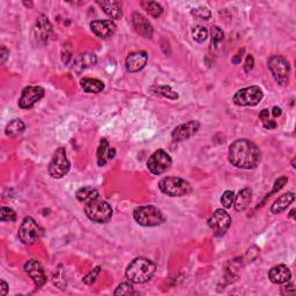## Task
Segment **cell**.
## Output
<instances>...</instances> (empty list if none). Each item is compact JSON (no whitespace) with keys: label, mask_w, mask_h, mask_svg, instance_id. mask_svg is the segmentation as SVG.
Returning <instances> with one entry per match:
<instances>
[{"label":"cell","mask_w":296,"mask_h":296,"mask_svg":"<svg viewBox=\"0 0 296 296\" xmlns=\"http://www.w3.org/2000/svg\"><path fill=\"white\" fill-rule=\"evenodd\" d=\"M228 160L236 168L254 169L260 161V151L253 141L238 139L229 146Z\"/></svg>","instance_id":"cell-1"},{"label":"cell","mask_w":296,"mask_h":296,"mask_svg":"<svg viewBox=\"0 0 296 296\" xmlns=\"http://www.w3.org/2000/svg\"><path fill=\"white\" fill-rule=\"evenodd\" d=\"M156 266L152 260L145 257L134 258L127 265L125 276L133 284H145L152 279Z\"/></svg>","instance_id":"cell-2"},{"label":"cell","mask_w":296,"mask_h":296,"mask_svg":"<svg viewBox=\"0 0 296 296\" xmlns=\"http://www.w3.org/2000/svg\"><path fill=\"white\" fill-rule=\"evenodd\" d=\"M133 219L143 227H156L166 221L162 212L153 205L136 207L133 211Z\"/></svg>","instance_id":"cell-3"},{"label":"cell","mask_w":296,"mask_h":296,"mask_svg":"<svg viewBox=\"0 0 296 296\" xmlns=\"http://www.w3.org/2000/svg\"><path fill=\"white\" fill-rule=\"evenodd\" d=\"M85 214L93 222L108 223L112 218V209L108 201L100 199L92 200L85 205Z\"/></svg>","instance_id":"cell-4"},{"label":"cell","mask_w":296,"mask_h":296,"mask_svg":"<svg viewBox=\"0 0 296 296\" xmlns=\"http://www.w3.org/2000/svg\"><path fill=\"white\" fill-rule=\"evenodd\" d=\"M158 189L169 197H183L191 193L192 188L188 180L176 176L165 177L158 182Z\"/></svg>","instance_id":"cell-5"},{"label":"cell","mask_w":296,"mask_h":296,"mask_svg":"<svg viewBox=\"0 0 296 296\" xmlns=\"http://www.w3.org/2000/svg\"><path fill=\"white\" fill-rule=\"evenodd\" d=\"M267 66L271 71L272 77L280 86H287L289 82L290 65L285 57L276 55L267 60Z\"/></svg>","instance_id":"cell-6"},{"label":"cell","mask_w":296,"mask_h":296,"mask_svg":"<svg viewBox=\"0 0 296 296\" xmlns=\"http://www.w3.org/2000/svg\"><path fill=\"white\" fill-rule=\"evenodd\" d=\"M70 169H71V163L67 157L66 149L63 147H59L55 152L54 156H52L51 161L48 166L49 175H50L52 178L59 179L67 175Z\"/></svg>","instance_id":"cell-7"},{"label":"cell","mask_w":296,"mask_h":296,"mask_svg":"<svg viewBox=\"0 0 296 296\" xmlns=\"http://www.w3.org/2000/svg\"><path fill=\"white\" fill-rule=\"evenodd\" d=\"M43 231L38 226V223L35 221L32 216H27L22 221L21 226L19 228V240L26 245H33L37 243L42 237Z\"/></svg>","instance_id":"cell-8"},{"label":"cell","mask_w":296,"mask_h":296,"mask_svg":"<svg viewBox=\"0 0 296 296\" xmlns=\"http://www.w3.org/2000/svg\"><path fill=\"white\" fill-rule=\"evenodd\" d=\"M264 93L258 86H250L242 88L233 97L234 104L238 107H255L263 100Z\"/></svg>","instance_id":"cell-9"},{"label":"cell","mask_w":296,"mask_h":296,"mask_svg":"<svg viewBox=\"0 0 296 296\" xmlns=\"http://www.w3.org/2000/svg\"><path fill=\"white\" fill-rule=\"evenodd\" d=\"M52 34V26L45 15H39L37 17L33 28L32 41L36 47L45 45L49 42Z\"/></svg>","instance_id":"cell-10"},{"label":"cell","mask_w":296,"mask_h":296,"mask_svg":"<svg viewBox=\"0 0 296 296\" xmlns=\"http://www.w3.org/2000/svg\"><path fill=\"white\" fill-rule=\"evenodd\" d=\"M207 223H209L214 235L216 237H221L228 232L229 227L232 226V216L224 210L219 209L211 215Z\"/></svg>","instance_id":"cell-11"},{"label":"cell","mask_w":296,"mask_h":296,"mask_svg":"<svg viewBox=\"0 0 296 296\" xmlns=\"http://www.w3.org/2000/svg\"><path fill=\"white\" fill-rule=\"evenodd\" d=\"M171 163L172 161L169 154L163 151V149H157L149 156L147 161V168L153 175H161L169 169Z\"/></svg>","instance_id":"cell-12"},{"label":"cell","mask_w":296,"mask_h":296,"mask_svg":"<svg viewBox=\"0 0 296 296\" xmlns=\"http://www.w3.org/2000/svg\"><path fill=\"white\" fill-rule=\"evenodd\" d=\"M44 89L39 86H28L22 90L19 100V107L21 109H30L36 104L39 100L43 99Z\"/></svg>","instance_id":"cell-13"},{"label":"cell","mask_w":296,"mask_h":296,"mask_svg":"<svg viewBox=\"0 0 296 296\" xmlns=\"http://www.w3.org/2000/svg\"><path fill=\"white\" fill-rule=\"evenodd\" d=\"M25 272L30 279L34 281L37 288H41L47 282V275L44 272V268L39 262L36 259H30L25 264Z\"/></svg>","instance_id":"cell-14"},{"label":"cell","mask_w":296,"mask_h":296,"mask_svg":"<svg viewBox=\"0 0 296 296\" xmlns=\"http://www.w3.org/2000/svg\"><path fill=\"white\" fill-rule=\"evenodd\" d=\"M200 127V123L198 121H190L184 124H180L177 127H175V130L172 131L171 138L172 141L175 143H180V141L188 140L197 133L198 130Z\"/></svg>","instance_id":"cell-15"},{"label":"cell","mask_w":296,"mask_h":296,"mask_svg":"<svg viewBox=\"0 0 296 296\" xmlns=\"http://www.w3.org/2000/svg\"><path fill=\"white\" fill-rule=\"evenodd\" d=\"M148 61V55L145 51H135L126 57L125 67L130 73H136L143 70Z\"/></svg>","instance_id":"cell-16"},{"label":"cell","mask_w":296,"mask_h":296,"mask_svg":"<svg viewBox=\"0 0 296 296\" xmlns=\"http://www.w3.org/2000/svg\"><path fill=\"white\" fill-rule=\"evenodd\" d=\"M90 29L97 37L107 39L116 32V25L111 20H94L90 22Z\"/></svg>","instance_id":"cell-17"},{"label":"cell","mask_w":296,"mask_h":296,"mask_svg":"<svg viewBox=\"0 0 296 296\" xmlns=\"http://www.w3.org/2000/svg\"><path fill=\"white\" fill-rule=\"evenodd\" d=\"M132 24H133L134 30L140 36L145 38H152L153 36V26L146 16L139 12H134L132 14Z\"/></svg>","instance_id":"cell-18"},{"label":"cell","mask_w":296,"mask_h":296,"mask_svg":"<svg viewBox=\"0 0 296 296\" xmlns=\"http://www.w3.org/2000/svg\"><path fill=\"white\" fill-rule=\"evenodd\" d=\"M268 279L272 282V284L284 285L285 282L290 281L291 272H290V269L284 264L277 265V266L269 269Z\"/></svg>","instance_id":"cell-19"},{"label":"cell","mask_w":296,"mask_h":296,"mask_svg":"<svg viewBox=\"0 0 296 296\" xmlns=\"http://www.w3.org/2000/svg\"><path fill=\"white\" fill-rule=\"evenodd\" d=\"M116 156V149L110 147L107 139H101L100 146L97 148V165L100 167H104L107 162L112 160Z\"/></svg>","instance_id":"cell-20"},{"label":"cell","mask_w":296,"mask_h":296,"mask_svg":"<svg viewBox=\"0 0 296 296\" xmlns=\"http://www.w3.org/2000/svg\"><path fill=\"white\" fill-rule=\"evenodd\" d=\"M97 5L102 8L103 12L107 14L110 19L119 20L123 16L122 4L119 2H113V0H102V2H96Z\"/></svg>","instance_id":"cell-21"},{"label":"cell","mask_w":296,"mask_h":296,"mask_svg":"<svg viewBox=\"0 0 296 296\" xmlns=\"http://www.w3.org/2000/svg\"><path fill=\"white\" fill-rule=\"evenodd\" d=\"M251 201H253V190L245 188L241 190V191L237 193V196H235L234 207H235L237 212H243L248 209Z\"/></svg>","instance_id":"cell-22"},{"label":"cell","mask_w":296,"mask_h":296,"mask_svg":"<svg viewBox=\"0 0 296 296\" xmlns=\"http://www.w3.org/2000/svg\"><path fill=\"white\" fill-rule=\"evenodd\" d=\"M295 199V194L293 192H287L281 194V196L278 198V199L273 202V205L271 207V212L273 214H280L282 212H285L288 206L294 201Z\"/></svg>","instance_id":"cell-23"},{"label":"cell","mask_w":296,"mask_h":296,"mask_svg":"<svg viewBox=\"0 0 296 296\" xmlns=\"http://www.w3.org/2000/svg\"><path fill=\"white\" fill-rule=\"evenodd\" d=\"M97 63V58L94 54H82L74 59L73 70L80 73L81 71L89 69L92 66H95Z\"/></svg>","instance_id":"cell-24"},{"label":"cell","mask_w":296,"mask_h":296,"mask_svg":"<svg viewBox=\"0 0 296 296\" xmlns=\"http://www.w3.org/2000/svg\"><path fill=\"white\" fill-rule=\"evenodd\" d=\"M80 86L83 92L89 93V94H99L104 89V83L99 79L93 78H83L80 81Z\"/></svg>","instance_id":"cell-25"},{"label":"cell","mask_w":296,"mask_h":296,"mask_svg":"<svg viewBox=\"0 0 296 296\" xmlns=\"http://www.w3.org/2000/svg\"><path fill=\"white\" fill-rule=\"evenodd\" d=\"M224 39V34L218 26H213L211 29V47L210 51L211 54H218L221 47H222Z\"/></svg>","instance_id":"cell-26"},{"label":"cell","mask_w":296,"mask_h":296,"mask_svg":"<svg viewBox=\"0 0 296 296\" xmlns=\"http://www.w3.org/2000/svg\"><path fill=\"white\" fill-rule=\"evenodd\" d=\"M76 197H77V199L80 202H83V204H87V202H89L92 200L97 199V198H100V193L94 188L83 187V188L78 190L77 193H76Z\"/></svg>","instance_id":"cell-27"},{"label":"cell","mask_w":296,"mask_h":296,"mask_svg":"<svg viewBox=\"0 0 296 296\" xmlns=\"http://www.w3.org/2000/svg\"><path fill=\"white\" fill-rule=\"evenodd\" d=\"M25 129H26V125L21 119H13L10 124L7 125L5 133L7 136H10V138H16L17 135L24 133Z\"/></svg>","instance_id":"cell-28"},{"label":"cell","mask_w":296,"mask_h":296,"mask_svg":"<svg viewBox=\"0 0 296 296\" xmlns=\"http://www.w3.org/2000/svg\"><path fill=\"white\" fill-rule=\"evenodd\" d=\"M141 6H143L144 10L148 13L149 15L155 17H160L163 13V8L158 3L155 2H143L141 3Z\"/></svg>","instance_id":"cell-29"},{"label":"cell","mask_w":296,"mask_h":296,"mask_svg":"<svg viewBox=\"0 0 296 296\" xmlns=\"http://www.w3.org/2000/svg\"><path fill=\"white\" fill-rule=\"evenodd\" d=\"M192 37L194 41L198 43L205 42L206 38L209 37V30L205 27H202V26H196V27L192 29Z\"/></svg>","instance_id":"cell-30"},{"label":"cell","mask_w":296,"mask_h":296,"mask_svg":"<svg viewBox=\"0 0 296 296\" xmlns=\"http://www.w3.org/2000/svg\"><path fill=\"white\" fill-rule=\"evenodd\" d=\"M155 92L157 93V94L165 96L169 100H177L178 99V94L175 90H172L170 86H157V87H155Z\"/></svg>","instance_id":"cell-31"},{"label":"cell","mask_w":296,"mask_h":296,"mask_svg":"<svg viewBox=\"0 0 296 296\" xmlns=\"http://www.w3.org/2000/svg\"><path fill=\"white\" fill-rule=\"evenodd\" d=\"M0 220L7 221V222H14L16 220V213L14 210L10 209V207H2L0 209Z\"/></svg>","instance_id":"cell-32"},{"label":"cell","mask_w":296,"mask_h":296,"mask_svg":"<svg viewBox=\"0 0 296 296\" xmlns=\"http://www.w3.org/2000/svg\"><path fill=\"white\" fill-rule=\"evenodd\" d=\"M135 293L133 286L130 282H122L117 286L116 290L113 291L115 295H133Z\"/></svg>","instance_id":"cell-33"},{"label":"cell","mask_w":296,"mask_h":296,"mask_svg":"<svg viewBox=\"0 0 296 296\" xmlns=\"http://www.w3.org/2000/svg\"><path fill=\"white\" fill-rule=\"evenodd\" d=\"M234 200H235V193L232 190H227L224 191L222 197H221V205H222L224 209H231V207L234 205Z\"/></svg>","instance_id":"cell-34"},{"label":"cell","mask_w":296,"mask_h":296,"mask_svg":"<svg viewBox=\"0 0 296 296\" xmlns=\"http://www.w3.org/2000/svg\"><path fill=\"white\" fill-rule=\"evenodd\" d=\"M191 14L194 17H197V19H200V20H209L212 16V13L209 8L202 7V6L193 8V10L191 11Z\"/></svg>","instance_id":"cell-35"},{"label":"cell","mask_w":296,"mask_h":296,"mask_svg":"<svg viewBox=\"0 0 296 296\" xmlns=\"http://www.w3.org/2000/svg\"><path fill=\"white\" fill-rule=\"evenodd\" d=\"M101 273V266H96L95 268H93L92 271L88 273V275L83 278L82 279V281L85 282L86 285H88V286H90V285H93L94 284V282L96 281V279H97V277H99V275Z\"/></svg>","instance_id":"cell-36"},{"label":"cell","mask_w":296,"mask_h":296,"mask_svg":"<svg viewBox=\"0 0 296 296\" xmlns=\"http://www.w3.org/2000/svg\"><path fill=\"white\" fill-rule=\"evenodd\" d=\"M287 182H288V178L286 177V176H281V177H279L278 178L276 182H275V185H273V189H272V191L269 192L267 196H266V198H265V200L267 199V198H269L272 196V194H275V193H277L278 191H280V190L285 187V185L287 184Z\"/></svg>","instance_id":"cell-37"},{"label":"cell","mask_w":296,"mask_h":296,"mask_svg":"<svg viewBox=\"0 0 296 296\" xmlns=\"http://www.w3.org/2000/svg\"><path fill=\"white\" fill-rule=\"evenodd\" d=\"M284 285H285L284 287H281V294L282 295H290V296L295 295V288H294L293 282L287 281V282H285Z\"/></svg>","instance_id":"cell-38"},{"label":"cell","mask_w":296,"mask_h":296,"mask_svg":"<svg viewBox=\"0 0 296 296\" xmlns=\"http://www.w3.org/2000/svg\"><path fill=\"white\" fill-rule=\"evenodd\" d=\"M254 64H255V60H254L253 55H248V57H246L245 65H244V71H245V73H249L250 71L254 69Z\"/></svg>","instance_id":"cell-39"},{"label":"cell","mask_w":296,"mask_h":296,"mask_svg":"<svg viewBox=\"0 0 296 296\" xmlns=\"http://www.w3.org/2000/svg\"><path fill=\"white\" fill-rule=\"evenodd\" d=\"M263 125H264L265 129L273 130V129H276V127H277V123L275 121H268V119H267V121L264 122Z\"/></svg>","instance_id":"cell-40"},{"label":"cell","mask_w":296,"mask_h":296,"mask_svg":"<svg viewBox=\"0 0 296 296\" xmlns=\"http://www.w3.org/2000/svg\"><path fill=\"white\" fill-rule=\"evenodd\" d=\"M8 55H10V51H8L5 47H3L2 48V64L5 63V60H6Z\"/></svg>","instance_id":"cell-41"},{"label":"cell","mask_w":296,"mask_h":296,"mask_svg":"<svg viewBox=\"0 0 296 296\" xmlns=\"http://www.w3.org/2000/svg\"><path fill=\"white\" fill-rule=\"evenodd\" d=\"M0 288H2V295L5 296L8 290V285L4 280H2V282H0Z\"/></svg>","instance_id":"cell-42"},{"label":"cell","mask_w":296,"mask_h":296,"mask_svg":"<svg viewBox=\"0 0 296 296\" xmlns=\"http://www.w3.org/2000/svg\"><path fill=\"white\" fill-rule=\"evenodd\" d=\"M268 110L267 109H264V110H262V112L259 113V118L262 119L263 122H265V121H267L268 119Z\"/></svg>","instance_id":"cell-43"},{"label":"cell","mask_w":296,"mask_h":296,"mask_svg":"<svg viewBox=\"0 0 296 296\" xmlns=\"http://www.w3.org/2000/svg\"><path fill=\"white\" fill-rule=\"evenodd\" d=\"M272 113H273V116L275 117H279V116H281V113H282V110H281V108H279V107H275L272 109Z\"/></svg>","instance_id":"cell-44"},{"label":"cell","mask_w":296,"mask_h":296,"mask_svg":"<svg viewBox=\"0 0 296 296\" xmlns=\"http://www.w3.org/2000/svg\"><path fill=\"white\" fill-rule=\"evenodd\" d=\"M241 59H242V55L238 54V55H236V56L234 57V58L232 59V63L237 65V64H240V63H241Z\"/></svg>","instance_id":"cell-45"},{"label":"cell","mask_w":296,"mask_h":296,"mask_svg":"<svg viewBox=\"0 0 296 296\" xmlns=\"http://www.w3.org/2000/svg\"><path fill=\"white\" fill-rule=\"evenodd\" d=\"M294 215H295V209H293L290 211V213H289V218H294Z\"/></svg>","instance_id":"cell-46"}]
</instances>
